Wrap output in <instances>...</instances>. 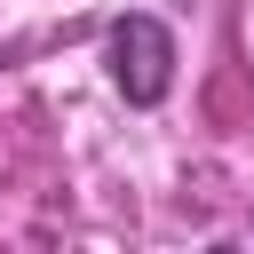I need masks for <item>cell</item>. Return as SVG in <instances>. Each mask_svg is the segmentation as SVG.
Returning <instances> with one entry per match:
<instances>
[{
    "instance_id": "obj_1",
    "label": "cell",
    "mask_w": 254,
    "mask_h": 254,
    "mask_svg": "<svg viewBox=\"0 0 254 254\" xmlns=\"http://www.w3.org/2000/svg\"><path fill=\"white\" fill-rule=\"evenodd\" d=\"M175 64H183V48H175V32H167L151 8H127V16L103 32V71H111V87H119L135 111H151V103L175 95Z\"/></svg>"
}]
</instances>
